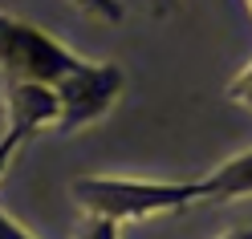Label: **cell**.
<instances>
[{
  "instance_id": "1",
  "label": "cell",
  "mask_w": 252,
  "mask_h": 239,
  "mask_svg": "<svg viewBox=\"0 0 252 239\" xmlns=\"http://www.w3.org/2000/svg\"><path fill=\"white\" fill-rule=\"evenodd\" d=\"M73 199L94 219L126 223V219H147V215H163V211H183V207L208 199V179H187V183L82 179V183H73Z\"/></svg>"
},
{
  "instance_id": "2",
  "label": "cell",
  "mask_w": 252,
  "mask_h": 239,
  "mask_svg": "<svg viewBox=\"0 0 252 239\" xmlns=\"http://www.w3.org/2000/svg\"><path fill=\"white\" fill-rule=\"evenodd\" d=\"M82 65H86L82 57H73L65 45H57L37 25L0 17V69H4L8 81H41V85L57 89Z\"/></svg>"
},
{
  "instance_id": "3",
  "label": "cell",
  "mask_w": 252,
  "mask_h": 239,
  "mask_svg": "<svg viewBox=\"0 0 252 239\" xmlns=\"http://www.w3.org/2000/svg\"><path fill=\"white\" fill-rule=\"evenodd\" d=\"M122 85H126V77H122L118 65L86 61L77 73H69L65 81L57 85V98H61L57 130H82V126L98 122L102 114H110V106L118 102Z\"/></svg>"
},
{
  "instance_id": "4",
  "label": "cell",
  "mask_w": 252,
  "mask_h": 239,
  "mask_svg": "<svg viewBox=\"0 0 252 239\" xmlns=\"http://www.w3.org/2000/svg\"><path fill=\"white\" fill-rule=\"evenodd\" d=\"M4 106H8L12 130H21L25 138H33L45 126H57V118H61L57 89L41 85V81H8L4 85Z\"/></svg>"
},
{
  "instance_id": "5",
  "label": "cell",
  "mask_w": 252,
  "mask_h": 239,
  "mask_svg": "<svg viewBox=\"0 0 252 239\" xmlns=\"http://www.w3.org/2000/svg\"><path fill=\"white\" fill-rule=\"evenodd\" d=\"M252 195V150L228 158L220 170L208 174V203H228Z\"/></svg>"
},
{
  "instance_id": "6",
  "label": "cell",
  "mask_w": 252,
  "mask_h": 239,
  "mask_svg": "<svg viewBox=\"0 0 252 239\" xmlns=\"http://www.w3.org/2000/svg\"><path fill=\"white\" fill-rule=\"evenodd\" d=\"M73 4L94 21H110V25L122 21V0H73Z\"/></svg>"
},
{
  "instance_id": "7",
  "label": "cell",
  "mask_w": 252,
  "mask_h": 239,
  "mask_svg": "<svg viewBox=\"0 0 252 239\" xmlns=\"http://www.w3.org/2000/svg\"><path fill=\"white\" fill-rule=\"evenodd\" d=\"M228 102H236V106H244V109H252V65L236 73V81L228 85Z\"/></svg>"
},
{
  "instance_id": "8",
  "label": "cell",
  "mask_w": 252,
  "mask_h": 239,
  "mask_svg": "<svg viewBox=\"0 0 252 239\" xmlns=\"http://www.w3.org/2000/svg\"><path fill=\"white\" fill-rule=\"evenodd\" d=\"M21 142H25V134H21V130H12V126H8V134L0 138V174L8 170V162H12V154L21 150Z\"/></svg>"
},
{
  "instance_id": "9",
  "label": "cell",
  "mask_w": 252,
  "mask_h": 239,
  "mask_svg": "<svg viewBox=\"0 0 252 239\" xmlns=\"http://www.w3.org/2000/svg\"><path fill=\"white\" fill-rule=\"evenodd\" d=\"M82 239H118V223H110V219H90V227L82 231Z\"/></svg>"
},
{
  "instance_id": "10",
  "label": "cell",
  "mask_w": 252,
  "mask_h": 239,
  "mask_svg": "<svg viewBox=\"0 0 252 239\" xmlns=\"http://www.w3.org/2000/svg\"><path fill=\"white\" fill-rule=\"evenodd\" d=\"M0 239H33V235H29L21 223H12L4 211H0Z\"/></svg>"
},
{
  "instance_id": "11",
  "label": "cell",
  "mask_w": 252,
  "mask_h": 239,
  "mask_svg": "<svg viewBox=\"0 0 252 239\" xmlns=\"http://www.w3.org/2000/svg\"><path fill=\"white\" fill-rule=\"evenodd\" d=\"M175 8H179V0H151V12H155V17H171Z\"/></svg>"
},
{
  "instance_id": "12",
  "label": "cell",
  "mask_w": 252,
  "mask_h": 239,
  "mask_svg": "<svg viewBox=\"0 0 252 239\" xmlns=\"http://www.w3.org/2000/svg\"><path fill=\"white\" fill-rule=\"evenodd\" d=\"M220 239H252V223H248V227H232V231H224Z\"/></svg>"
},
{
  "instance_id": "13",
  "label": "cell",
  "mask_w": 252,
  "mask_h": 239,
  "mask_svg": "<svg viewBox=\"0 0 252 239\" xmlns=\"http://www.w3.org/2000/svg\"><path fill=\"white\" fill-rule=\"evenodd\" d=\"M244 8H248V12H252V0H244Z\"/></svg>"
}]
</instances>
